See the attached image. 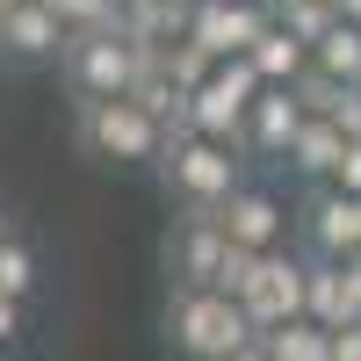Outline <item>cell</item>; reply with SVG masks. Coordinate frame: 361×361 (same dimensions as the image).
Here are the masks:
<instances>
[{"instance_id": "cell-1", "label": "cell", "mask_w": 361, "mask_h": 361, "mask_svg": "<svg viewBox=\"0 0 361 361\" xmlns=\"http://www.w3.org/2000/svg\"><path fill=\"white\" fill-rule=\"evenodd\" d=\"M159 173L166 188L195 209V217H217V209L246 188V173H238V145H217V137H195L188 123L166 130V152H159Z\"/></svg>"}, {"instance_id": "cell-2", "label": "cell", "mask_w": 361, "mask_h": 361, "mask_svg": "<svg viewBox=\"0 0 361 361\" xmlns=\"http://www.w3.org/2000/svg\"><path fill=\"white\" fill-rule=\"evenodd\" d=\"M166 333H173V347L188 354V361H231V354L260 347L246 304H238V296H224V289H173Z\"/></svg>"}, {"instance_id": "cell-3", "label": "cell", "mask_w": 361, "mask_h": 361, "mask_svg": "<svg viewBox=\"0 0 361 361\" xmlns=\"http://www.w3.org/2000/svg\"><path fill=\"white\" fill-rule=\"evenodd\" d=\"M159 51H145L130 29H87V37H73L66 44V80H73V94L80 102H123V94H137V80H145V66H152Z\"/></svg>"}, {"instance_id": "cell-4", "label": "cell", "mask_w": 361, "mask_h": 361, "mask_svg": "<svg viewBox=\"0 0 361 361\" xmlns=\"http://www.w3.org/2000/svg\"><path fill=\"white\" fill-rule=\"evenodd\" d=\"M80 152L102 166H145L166 152V123L137 94L123 102H80Z\"/></svg>"}, {"instance_id": "cell-5", "label": "cell", "mask_w": 361, "mask_h": 361, "mask_svg": "<svg viewBox=\"0 0 361 361\" xmlns=\"http://www.w3.org/2000/svg\"><path fill=\"white\" fill-rule=\"evenodd\" d=\"M260 87H267V80L253 73V58H224L217 80L188 102V130H195V137H217V145H238V137H246L253 102H260Z\"/></svg>"}, {"instance_id": "cell-6", "label": "cell", "mask_w": 361, "mask_h": 361, "mask_svg": "<svg viewBox=\"0 0 361 361\" xmlns=\"http://www.w3.org/2000/svg\"><path fill=\"white\" fill-rule=\"evenodd\" d=\"M304 289H311V260H296V253H267L260 260V275L246 282V318H253V333H282V325L304 318Z\"/></svg>"}, {"instance_id": "cell-7", "label": "cell", "mask_w": 361, "mask_h": 361, "mask_svg": "<svg viewBox=\"0 0 361 361\" xmlns=\"http://www.w3.org/2000/svg\"><path fill=\"white\" fill-rule=\"evenodd\" d=\"M267 22H275V15H267L260 0H202L195 22H188V44H202V51L224 66V58H246V51L267 37Z\"/></svg>"}, {"instance_id": "cell-8", "label": "cell", "mask_w": 361, "mask_h": 361, "mask_svg": "<svg viewBox=\"0 0 361 361\" xmlns=\"http://www.w3.org/2000/svg\"><path fill=\"white\" fill-rule=\"evenodd\" d=\"M73 29L58 22L51 0H8L0 8V58H15V66H44V58H66Z\"/></svg>"}, {"instance_id": "cell-9", "label": "cell", "mask_w": 361, "mask_h": 361, "mask_svg": "<svg viewBox=\"0 0 361 361\" xmlns=\"http://www.w3.org/2000/svg\"><path fill=\"white\" fill-rule=\"evenodd\" d=\"M166 260H173V289H217V275H224V260H231V238H224V224L217 217H180V231H173V246H166Z\"/></svg>"}, {"instance_id": "cell-10", "label": "cell", "mask_w": 361, "mask_h": 361, "mask_svg": "<svg viewBox=\"0 0 361 361\" xmlns=\"http://www.w3.org/2000/svg\"><path fill=\"white\" fill-rule=\"evenodd\" d=\"M217 224H224L231 246H246V253H282V224H289V209H282L275 188H253V180H246V188L217 209Z\"/></svg>"}, {"instance_id": "cell-11", "label": "cell", "mask_w": 361, "mask_h": 361, "mask_svg": "<svg viewBox=\"0 0 361 361\" xmlns=\"http://www.w3.org/2000/svg\"><path fill=\"white\" fill-rule=\"evenodd\" d=\"M304 238H311V260H354L361 253V202L340 188H318L304 202Z\"/></svg>"}, {"instance_id": "cell-12", "label": "cell", "mask_w": 361, "mask_h": 361, "mask_svg": "<svg viewBox=\"0 0 361 361\" xmlns=\"http://www.w3.org/2000/svg\"><path fill=\"white\" fill-rule=\"evenodd\" d=\"M304 123H311V116H304V102H296V87H260L238 152H253V159H289V145H296Z\"/></svg>"}, {"instance_id": "cell-13", "label": "cell", "mask_w": 361, "mask_h": 361, "mask_svg": "<svg viewBox=\"0 0 361 361\" xmlns=\"http://www.w3.org/2000/svg\"><path fill=\"white\" fill-rule=\"evenodd\" d=\"M347 130L333 123V116H311L304 130H296V145H289V166L304 173V180H318V188H333V173H340V159H347Z\"/></svg>"}, {"instance_id": "cell-14", "label": "cell", "mask_w": 361, "mask_h": 361, "mask_svg": "<svg viewBox=\"0 0 361 361\" xmlns=\"http://www.w3.org/2000/svg\"><path fill=\"white\" fill-rule=\"evenodd\" d=\"M304 318L325 325V333H340V325H354V296H347V267L340 260H311V289H304Z\"/></svg>"}, {"instance_id": "cell-15", "label": "cell", "mask_w": 361, "mask_h": 361, "mask_svg": "<svg viewBox=\"0 0 361 361\" xmlns=\"http://www.w3.org/2000/svg\"><path fill=\"white\" fill-rule=\"evenodd\" d=\"M246 58H253V73H260L267 87H296V80L311 73V44H304V37H289L282 22H267V37H260Z\"/></svg>"}, {"instance_id": "cell-16", "label": "cell", "mask_w": 361, "mask_h": 361, "mask_svg": "<svg viewBox=\"0 0 361 361\" xmlns=\"http://www.w3.org/2000/svg\"><path fill=\"white\" fill-rule=\"evenodd\" d=\"M311 73H325V80H340V87H361V22H333L325 37L311 44Z\"/></svg>"}, {"instance_id": "cell-17", "label": "cell", "mask_w": 361, "mask_h": 361, "mask_svg": "<svg viewBox=\"0 0 361 361\" xmlns=\"http://www.w3.org/2000/svg\"><path fill=\"white\" fill-rule=\"evenodd\" d=\"M260 347H267V361H333V333H325V325H311V318H296V325H282V333H267Z\"/></svg>"}, {"instance_id": "cell-18", "label": "cell", "mask_w": 361, "mask_h": 361, "mask_svg": "<svg viewBox=\"0 0 361 361\" xmlns=\"http://www.w3.org/2000/svg\"><path fill=\"white\" fill-rule=\"evenodd\" d=\"M29 289H37V253H29V238H8L0 246V296L29 304Z\"/></svg>"}, {"instance_id": "cell-19", "label": "cell", "mask_w": 361, "mask_h": 361, "mask_svg": "<svg viewBox=\"0 0 361 361\" xmlns=\"http://www.w3.org/2000/svg\"><path fill=\"white\" fill-rule=\"evenodd\" d=\"M58 22L73 29V37H87V29H123V8L116 0H51Z\"/></svg>"}, {"instance_id": "cell-20", "label": "cell", "mask_w": 361, "mask_h": 361, "mask_svg": "<svg viewBox=\"0 0 361 361\" xmlns=\"http://www.w3.org/2000/svg\"><path fill=\"white\" fill-rule=\"evenodd\" d=\"M347 94H354V87L325 80V73H304V80H296V102H304V116H333V109H340Z\"/></svg>"}, {"instance_id": "cell-21", "label": "cell", "mask_w": 361, "mask_h": 361, "mask_svg": "<svg viewBox=\"0 0 361 361\" xmlns=\"http://www.w3.org/2000/svg\"><path fill=\"white\" fill-rule=\"evenodd\" d=\"M333 188L361 202V145H347V159H340V173H333Z\"/></svg>"}, {"instance_id": "cell-22", "label": "cell", "mask_w": 361, "mask_h": 361, "mask_svg": "<svg viewBox=\"0 0 361 361\" xmlns=\"http://www.w3.org/2000/svg\"><path fill=\"white\" fill-rule=\"evenodd\" d=\"M333 123H340V130H347V137L361 145V87H354V94H347L340 109H333Z\"/></svg>"}, {"instance_id": "cell-23", "label": "cell", "mask_w": 361, "mask_h": 361, "mask_svg": "<svg viewBox=\"0 0 361 361\" xmlns=\"http://www.w3.org/2000/svg\"><path fill=\"white\" fill-rule=\"evenodd\" d=\"M333 361H361V318L333 333Z\"/></svg>"}, {"instance_id": "cell-24", "label": "cell", "mask_w": 361, "mask_h": 361, "mask_svg": "<svg viewBox=\"0 0 361 361\" xmlns=\"http://www.w3.org/2000/svg\"><path fill=\"white\" fill-rule=\"evenodd\" d=\"M22 333V304H15V296H0V347H8Z\"/></svg>"}, {"instance_id": "cell-25", "label": "cell", "mask_w": 361, "mask_h": 361, "mask_svg": "<svg viewBox=\"0 0 361 361\" xmlns=\"http://www.w3.org/2000/svg\"><path fill=\"white\" fill-rule=\"evenodd\" d=\"M347 296H354V311H361V253L347 260Z\"/></svg>"}, {"instance_id": "cell-26", "label": "cell", "mask_w": 361, "mask_h": 361, "mask_svg": "<svg viewBox=\"0 0 361 361\" xmlns=\"http://www.w3.org/2000/svg\"><path fill=\"white\" fill-rule=\"evenodd\" d=\"M340 15H347V22H361V0H340Z\"/></svg>"}, {"instance_id": "cell-27", "label": "cell", "mask_w": 361, "mask_h": 361, "mask_svg": "<svg viewBox=\"0 0 361 361\" xmlns=\"http://www.w3.org/2000/svg\"><path fill=\"white\" fill-rule=\"evenodd\" d=\"M231 361H267V347H246V354H231Z\"/></svg>"}, {"instance_id": "cell-28", "label": "cell", "mask_w": 361, "mask_h": 361, "mask_svg": "<svg viewBox=\"0 0 361 361\" xmlns=\"http://www.w3.org/2000/svg\"><path fill=\"white\" fill-rule=\"evenodd\" d=\"M116 8H123V15H137V8H152V0H116Z\"/></svg>"}, {"instance_id": "cell-29", "label": "cell", "mask_w": 361, "mask_h": 361, "mask_svg": "<svg viewBox=\"0 0 361 361\" xmlns=\"http://www.w3.org/2000/svg\"><path fill=\"white\" fill-rule=\"evenodd\" d=\"M311 8H325V15H340V0H311Z\"/></svg>"}, {"instance_id": "cell-30", "label": "cell", "mask_w": 361, "mask_h": 361, "mask_svg": "<svg viewBox=\"0 0 361 361\" xmlns=\"http://www.w3.org/2000/svg\"><path fill=\"white\" fill-rule=\"evenodd\" d=\"M8 238H15V231H8V217H0V246H8Z\"/></svg>"}, {"instance_id": "cell-31", "label": "cell", "mask_w": 361, "mask_h": 361, "mask_svg": "<svg viewBox=\"0 0 361 361\" xmlns=\"http://www.w3.org/2000/svg\"><path fill=\"white\" fill-rule=\"evenodd\" d=\"M180 8H202V0H180Z\"/></svg>"}]
</instances>
